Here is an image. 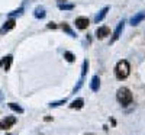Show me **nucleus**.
<instances>
[{"instance_id":"1","label":"nucleus","mask_w":145,"mask_h":135,"mask_svg":"<svg viewBox=\"0 0 145 135\" xmlns=\"http://www.w3.org/2000/svg\"><path fill=\"white\" fill-rule=\"evenodd\" d=\"M131 74V66L126 60H120L115 66V77L118 80H125Z\"/></svg>"},{"instance_id":"2","label":"nucleus","mask_w":145,"mask_h":135,"mask_svg":"<svg viewBox=\"0 0 145 135\" xmlns=\"http://www.w3.org/2000/svg\"><path fill=\"white\" fill-rule=\"evenodd\" d=\"M116 99L122 106H128L134 100V96H132V92L128 87H120L116 92Z\"/></svg>"},{"instance_id":"3","label":"nucleus","mask_w":145,"mask_h":135,"mask_svg":"<svg viewBox=\"0 0 145 135\" xmlns=\"http://www.w3.org/2000/svg\"><path fill=\"white\" fill-rule=\"evenodd\" d=\"M16 124V118L15 116H6L5 119L0 121V129H10L12 126H13Z\"/></svg>"},{"instance_id":"4","label":"nucleus","mask_w":145,"mask_h":135,"mask_svg":"<svg viewBox=\"0 0 145 135\" xmlns=\"http://www.w3.org/2000/svg\"><path fill=\"white\" fill-rule=\"evenodd\" d=\"M15 26H16V19H15V18H10L9 20H6V22L3 23V26L0 28V33L5 35V33H7L9 31H12Z\"/></svg>"},{"instance_id":"5","label":"nucleus","mask_w":145,"mask_h":135,"mask_svg":"<svg viewBox=\"0 0 145 135\" xmlns=\"http://www.w3.org/2000/svg\"><path fill=\"white\" fill-rule=\"evenodd\" d=\"M123 28H125V20H120V22L118 23V26H116L115 32H113V36H112V39H110V44H113L115 41H118V39H119L120 33L123 32Z\"/></svg>"},{"instance_id":"6","label":"nucleus","mask_w":145,"mask_h":135,"mask_svg":"<svg viewBox=\"0 0 145 135\" xmlns=\"http://www.w3.org/2000/svg\"><path fill=\"white\" fill-rule=\"evenodd\" d=\"M74 25H76V28H78V29L84 31V29H87V28H89L90 20H89L87 18H77V19H76V22H74Z\"/></svg>"},{"instance_id":"7","label":"nucleus","mask_w":145,"mask_h":135,"mask_svg":"<svg viewBox=\"0 0 145 135\" xmlns=\"http://www.w3.org/2000/svg\"><path fill=\"white\" fill-rule=\"evenodd\" d=\"M107 35H110V29L107 26H99L96 29V38L97 39H105Z\"/></svg>"},{"instance_id":"8","label":"nucleus","mask_w":145,"mask_h":135,"mask_svg":"<svg viewBox=\"0 0 145 135\" xmlns=\"http://www.w3.org/2000/svg\"><path fill=\"white\" fill-rule=\"evenodd\" d=\"M144 19H145V13H144V12H139V13H137L135 16L131 18V25L132 26H137V25H139Z\"/></svg>"},{"instance_id":"9","label":"nucleus","mask_w":145,"mask_h":135,"mask_svg":"<svg viewBox=\"0 0 145 135\" xmlns=\"http://www.w3.org/2000/svg\"><path fill=\"white\" fill-rule=\"evenodd\" d=\"M109 10H110V7H109V6H105L100 12H99V13L97 15H96V18H94V23H99V22H102L103 19H105V16L107 15V12Z\"/></svg>"},{"instance_id":"10","label":"nucleus","mask_w":145,"mask_h":135,"mask_svg":"<svg viewBox=\"0 0 145 135\" xmlns=\"http://www.w3.org/2000/svg\"><path fill=\"white\" fill-rule=\"evenodd\" d=\"M33 16L36 19H44L46 16V12H45V7L44 6H36L35 10H33Z\"/></svg>"},{"instance_id":"11","label":"nucleus","mask_w":145,"mask_h":135,"mask_svg":"<svg viewBox=\"0 0 145 135\" xmlns=\"http://www.w3.org/2000/svg\"><path fill=\"white\" fill-rule=\"evenodd\" d=\"M90 89L93 92H99V89H100V79H99V76H93V79L90 81Z\"/></svg>"},{"instance_id":"12","label":"nucleus","mask_w":145,"mask_h":135,"mask_svg":"<svg viewBox=\"0 0 145 135\" xmlns=\"http://www.w3.org/2000/svg\"><path fill=\"white\" fill-rule=\"evenodd\" d=\"M12 61H13V57H12V55H7V57H5V58L2 60L0 66H3V68H5L6 71H9V70H10V66H12Z\"/></svg>"},{"instance_id":"13","label":"nucleus","mask_w":145,"mask_h":135,"mask_svg":"<svg viewBox=\"0 0 145 135\" xmlns=\"http://www.w3.org/2000/svg\"><path fill=\"white\" fill-rule=\"evenodd\" d=\"M83 106H84V99H81V97L76 99L74 102H71V105H70L71 109H81Z\"/></svg>"},{"instance_id":"14","label":"nucleus","mask_w":145,"mask_h":135,"mask_svg":"<svg viewBox=\"0 0 145 135\" xmlns=\"http://www.w3.org/2000/svg\"><path fill=\"white\" fill-rule=\"evenodd\" d=\"M76 6L72 3H58V9L59 10H72Z\"/></svg>"},{"instance_id":"15","label":"nucleus","mask_w":145,"mask_h":135,"mask_svg":"<svg viewBox=\"0 0 145 135\" xmlns=\"http://www.w3.org/2000/svg\"><path fill=\"white\" fill-rule=\"evenodd\" d=\"M63 31H64V32H67L70 36H72V38H76V36H77V35H76V32L68 26V23H63Z\"/></svg>"},{"instance_id":"16","label":"nucleus","mask_w":145,"mask_h":135,"mask_svg":"<svg viewBox=\"0 0 145 135\" xmlns=\"http://www.w3.org/2000/svg\"><path fill=\"white\" fill-rule=\"evenodd\" d=\"M64 58L68 61V63H74V61H76V55L72 54V52H70V51H65L64 52Z\"/></svg>"},{"instance_id":"17","label":"nucleus","mask_w":145,"mask_h":135,"mask_svg":"<svg viewBox=\"0 0 145 135\" xmlns=\"http://www.w3.org/2000/svg\"><path fill=\"white\" fill-rule=\"evenodd\" d=\"M9 107L12 110H15V112H18V113H23V109L19 105H16V103H9Z\"/></svg>"},{"instance_id":"18","label":"nucleus","mask_w":145,"mask_h":135,"mask_svg":"<svg viewBox=\"0 0 145 135\" xmlns=\"http://www.w3.org/2000/svg\"><path fill=\"white\" fill-rule=\"evenodd\" d=\"M65 103H67V99L64 97V99L58 100V102H51L50 103V107H57V106H61V105H65Z\"/></svg>"},{"instance_id":"19","label":"nucleus","mask_w":145,"mask_h":135,"mask_svg":"<svg viewBox=\"0 0 145 135\" xmlns=\"http://www.w3.org/2000/svg\"><path fill=\"white\" fill-rule=\"evenodd\" d=\"M22 13H23V7H19L18 10H15V12H12V13H9V16H10V18H13V16H16V15L20 16Z\"/></svg>"},{"instance_id":"20","label":"nucleus","mask_w":145,"mask_h":135,"mask_svg":"<svg viewBox=\"0 0 145 135\" xmlns=\"http://www.w3.org/2000/svg\"><path fill=\"white\" fill-rule=\"evenodd\" d=\"M48 28H50V29H57V25L54 22H51V23H48Z\"/></svg>"},{"instance_id":"21","label":"nucleus","mask_w":145,"mask_h":135,"mask_svg":"<svg viewBox=\"0 0 145 135\" xmlns=\"http://www.w3.org/2000/svg\"><path fill=\"white\" fill-rule=\"evenodd\" d=\"M3 99V94H2V92H0V100H2Z\"/></svg>"},{"instance_id":"22","label":"nucleus","mask_w":145,"mask_h":135,"mask_svg":"<svg viewBox=\"0 0 145 135\" xmlns=\"http://www.w3.org/2000/svg\"><path fill=\"white\" fill-rule=\"evenodd\" d=\"M58 2H59V3H63V2H65V0H58Z\"/></svg>"},{"instance_id":"23","label":"nucleus","mask_w":145,"mask_h":135,"mask_svg":"<svg viewBox=\"0 0 145 135\" xmlns=\"http://www.w3.org/2000/svg\"><path fill=\"white\" fill-rule=\"evenodd\" d=\"M87 135H93V134H87Z\"/></svg>"},{"instance_id":"24","label":"nucleus","mask_w":145,"mask_h":135,"mask_svg":"<svg viewBox=\"0 0 145 135\" xmlns=\"http://www.w3.org/2000/svg\"><path fill=\"white\" fill-rule=\"evenodd\" d=\"M7 135H10V134H7Z\"/></svg>"}]
</instances>
